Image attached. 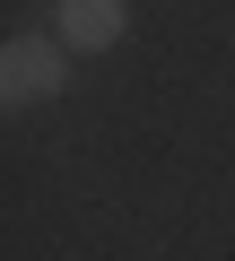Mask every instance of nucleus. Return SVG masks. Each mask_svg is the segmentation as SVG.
I'll return each mask as SVG.
<instances>
[{"label":"nucleus","instance_id":"nucleus-1","mask_svg":"<svg viewBox=\"0 0 235 261\" xmlns=\"http://www.w3.org/2000/svg\"><path fill=\"white\" fill-rule=\"evenodd\" d=\"M61 79H70V61L44 35H9L0 44V105H44V96H61Z\"/></svg>","mask_w":235,"mask_h":261},{"label":"nucleus","instance_id":"nucleus-2","mask_svg":"<svg viewBox=\"0 0 235 261\" xmlns=\"http://www.w3.org/2000/svg\"><path fill=\"white\" fill-rule=\"evenodd\" d=\"M61 53H105V44H122V27H131V9L122 0H61Z\"/></svg>","mask_w":235,"mask_h":261}]
</instances>
